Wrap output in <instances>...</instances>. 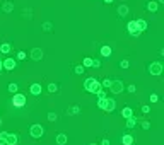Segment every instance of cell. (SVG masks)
Wrapping results in <instances>:
<instances>
[{
    "instance_id": "10",
    "label": "cell",
    "mask_w": 164,
    "mask_h": 145,
    "mask_svg": "<svg viewBox=\"0 0 164 145\" xmlns=\"http://www.w3.org/2000/svg\"><path fill=\"white\" fill-rule=\"evenodd\" d=\"M19 143V137L16 133H7V143L5 145H17Z\"/></svg>"
},
{
    "instance_id": "12",
    "label": "cell",
    "mask_w": 164,
    "mask_h": 145,
    "mask_svg": "<svg viewBox=\"0 0 164 145\" xmlns=\"http://www.w3.org/2000/svg\"><path fill=\"white\" fill-rule=\"evenodd\" d=\"M55 142H57L58 145H65V143L68 142V137L65 135V133H58L57 138H55Z\"/></svg>"
},
{
    "instance_id": "18",
    "label": "cell",
    "mask_w": 164,
    "mask_h": 145,
    "mask_svg": "<svg viewBox=\"0 0 164 145\" xmlns=\"http://www.w3.org/2000/svg\"><path fill=\"white\" fill-rule=\"evenodd\" d=\"M133 126H137V118H135V116L127 118V128H133Z\"/></svg>"
},
{
    "instance_id": "22",
    "label": "cell",
    "mask_w": 164,
    "mask_h": 145,
    "mask_svg": "<svg viewBox=\"0 0 164 145\" xmlns=\"http://www.w3.org/2000/svg\"><path fill=\"white\" fill-rule=\"evenodd\" d=\"M10 50H12V48H10V45H9V43H3V45L0 46V53H9Z\"/></svg>"
},
{
    "instance_id": "29",
    "label": "cell",
    "mask_w": 164,
    "mask_h": 145,
    "mask_svg": "<svg viewBox=\"0 0 164 145\" xmlns=\"http://www.w3.org/2000/svg\"><path fill=\"white\" fill-rule=\"evenodd\" d=\"M52 27H53L52 22H45L43 24V31H52Z\"/></svg>"
},
{
    "instance_id": "9",
    "label": "cell",
    "mask_w": 164,
    "mask_h": 145,
    "mask_svg": "<svg viewBox=\"0 0 164 145\" xmlns=\"http://www.w3.org/2000/svg\"><path fill=\"white\" fill-rule=\"evenodd\" d=\"M115 108H116V101L111 99V97H106V106H104V111L111 113V111H115Z\"/></svg>"
},
{
    "instance_id": "17",
    "label": "cell",
    "mask_w": 164,
    "mask_h": 145,
    "mask_svg": "<svg viewBox=\"0 0 164 145\" xmlns=\"http://www.w3.org/2000/svg\"><path fill=\"white\" fill-rule=\"evenodd\" d=\"M122 143L123 145H133V137L132 135H123L122 137Z\"/></svg>"
},
{
    "instance_id": "42",
    "label": "cell",
    "mask_w": 164,
    "mask_h": 145,
    "mask_svg": "<svg viewBox=\"0 0 164 145\" xmlns=\"http://www.w3.org/2000/svg\"><path fill=\"white\" fill-rule=\"evenodd\" d=\"M157 3H164V0H157Z\"/></svg>"
},
{
    "instance_id": "39",
    "label": "cell",
    "mask_w": 164,
    "mask_h": 145,
    "mask_svg": "<svg viewBox=\"0 0 164 145\" xmlns=\"http://www.w3.org/2000/svg\"><path fill=\"white\" fill-rule=\"evenodd\" d=\"M101 145H109V140H108V138H104L103 142H101Z\"/></svg>"
},
{
    "instance_id": "44",
    "label": "cell",
    "mask_w": 164,
    "mask_h": 145,
    "mask_svg": "<svg viewBox=\"0 0 164 145\" xmlns=\"http://www.w3.org/2000/svg\"><path fill=\"white\" fill-rule=\"evenodd\" d=\"M91 145H97V143H91Z\"/></svg>"
},
{
    "instance_id": "11",
    "label": "cell",
    "mask_w": 164,
    "mask_h": 145,
    "mask_svg": "<svg viewBox=\"0 0 164 145\" xmlns=\"http://www.w3.org/2000/svg\"><path fill=\"white\" fill-rule=\"evenodd\" d=\"M41 84H31V87H29V92L32 94V96H39L41 94Z\"/></svg>"
},
{
    "instance_id": "27",
    "label": "cell",
    "mask_w": 164,
    "mask_h": 145,
    "mask_svg": "<svg viewBox=\"0 0 164 145\" xmlns=\"http://www.w3.org/2000/svg\"><path fill=\"white\" fill-rule=\"evenodd\" d=\"M109 85H111V80H109V79H104V80L101 82V87H104V89H109Z\"/></svg>"
},
{
    "instance_id": "13",
    "label": "cell",
    "mask_w": 164,
    "mask_h": 145,
    "mask_svg": "<svg viewBox=\"0 0 164 145\" xmlns=\"http://www.w3.org/2000/svg\"><path fill=\"white\" fill-rule=\"evenodd\" d=\"M128 5H125V3H122V5L118 7V16H122V17H125V16H128Z\"/></svg>"
},
{
    "instance_id": "32",
    "label": "cell",
    "mask_w": 164,
    "mask_h": 145,
    "mask_svg": "<svg viewBox=\"0 0 164 145\" xmlns=\"http://www.w3.org/2000/svg\"><path fill=\"white\" fill-rule=\"evenodd\" d=\"M157 101H159L157 94H151V103H157Z\"/></svg>"
},
{
    "instance_id": "19",
    "label": "cell",
    "mask_w": 164,
    "mask_h": 145,
    "mask_svg": "<svg viewBox=\"0 0 164 145\" xmlns=\"http://www.w3.org/2000/svg\"><path fill=\"white\" fill-rule=\"evenodd\" d=\"M157 9H159V3L157 2H149L147 3V10H149V12H157Z\"/></svg>"
},
{
    "instance_id": "15",
    "label": "cell",
    "mask_w": 164,
    "mask_h": 145,
    "mask_svg": "<svg viewBox=\"0 0 164 145\" xmlns=\"http://www.w3.org/2000/svg\"><path fill=\"white\" fill-rule=\"evenodd\" d=\"M122 116H123V118H130V116H133V109H132V108H128V106H125V108H123V109H122Z\"/></svg>"
},
{
    "instance_id": "33",
    "label": "cell",
    "mask_w": 164,
    "mask_h": 145,
    "mask_svg": "<svg viewBox=\"0 0 164 145\" xmlns=\"http://www.w3.org/2000/svg\"><path fill=\"white\" fill-rule=\"evenodd\" d=\"M127 90H128V92H132V94H133V92H135V90H137V87L133 85V84H130L128 87H127Z\"/></svg>"
},
{
    "instance_id": "16",
    "label": "cell",
    "mask_w": 164,
    "mask_h": 145,
    "mask_svg": "<svg viewBox=\"0 0 164 145\" xmlns=\"http://www.w3.org/2000/svg\"><path fill=\"white\" fill-rule=\"evenodd\" d=\"M2 10H3V12H7V14L12 12V10H14V3H12V2H3Z\"/></svg>"
},
{
    "instance_id": "6",
    "label": "cell",
    "mask_w": 164,
    "mask_h": 145,
    "mask_svg": "<svg viewBox=\"0 0 164 145\" xmlns=\"http://www.w3.org/2000/svg\"><path fill=\"white\" fill-rule=\"evenodd\" d=\"M127 29H128V34L130 36H133V38H138V36L142 34L140 31L137 29V24H135V21H130L128 24H127Z\"/></svg>"
},
{
    "instance_id": "31",
    "label": "cell",
    "mask_w": 164,
    "mask_h": 145,
    "mask_svg": "<svg viewBox=\"0 0 164 145\" xmlns=\"http://www.w3.org/2000/svg\"><path fill=\"white\" fill-rule=\"evenodd\" d=\"M48 90H50V92H57V90H58V85H57V84H50V85H48Z\"/></svg>"
},
{
    "instance_id": "4",
    "label": "cell",
    "mask_w": 164,
    "mask_h": 145,
    "mask_svg": "<svg viewBox=\"0 0 164 145\" xmlns=\"http://www.w3.org/2000/svg\"><path fill=\"white\" fill-rule=\"evenodd\" d=\"M12 104L16 108H22L24 104H26V96H24V94L16 92V94H14V97H12Z\"/></svg>"
},
{
    "instance_id": "7",
    "label": "cell",
    "mask_w": 164,
    "mask_h": 145,
    "mask_svg": "<svg viewBox=\"0 0 164 145\" xmlns=\"http://www.w3.org/2000/svg\"><path fill=\"white\" fill-rule=\"evenodd\" d=\"M2 65L5 70H14V68L17 67V61L14 60V58H5V60L2 61Z\"/></svg>"
},
{
    "instance_id": "2",
    "label": "cell",
    "mask_w": 164,
    "mask_h": 145,
    "mask_svg": "<svg viewBox=\"0 0 164 145\" xmlns=\"http://www.w3.org/2000/svg\"><path fill=\"white\" fill-rule=\"evenodd\" d=\"M29 135H31L32 138H41V137L45 135V128H43L41 125H38V123H34V125H31V128H29Z\"/></svg>"
},
{
    "instance_id": "28",
    "label": "cell",
    "mask_w": 164,
    "mask_h": 145,
    "mask_svg": "<svg viewBox=\"0 0 164 145\" xmlns=\"http://www.w3.org/2000/svg\"><path fill=\"white\" fill-rule=\"evenodd\" d=\"M130 67V61L128 60H122L120 61V68H128Z\"/></svg>"
},
{
    "instance_id": "20",
    "label": "cell",
    "mask_w": 164,
    "mask_h": 145,
    "mask_svg": "<svg viewBox=\"0 0 164 145\" xmlns=\"http://www.w3.org/2000/svg\"><path fill=\"white\" fill-rule=\"evenodd\" d=\"M101 55L108 58L109 55H111V48H109V46H101Z\"/></svg>"
},
{
    "instance_id": "37",
    "label": "cell",
    "mask_w": 164,
    "mask_h": 145,
    "mask_svg": "<svg viewBox=\"0 0 164 145\" xmlns=\"http://www.w3.org/2000/svg\"><path fill=\"white\" fill-rule=\"evenodd\" d=\"M92 67H94V68H99V67H101V61H99V60H92Z\"/></svg>"
},
{
    "instance_id": "26",
    "label": "cell",
    "mask_w": 164,
    "mask_h": 145,
    "mask_svg": "<svg viewBox=\"0 0 164 145\" xmlns=\"http://www.w3.org/2000/svg\"><path fill=\"white\" fill-rule=\"evenodd\" d=\"M84 70H86V68H84V67H82V65H77V67H75V68H74V72H75V74H77V75H81V74H84Z\"/></svg>"
},
{
    "instance_id": "35",
    "label": "cell",
    "mask_w": 164,
    "mask_h": 145,
    "mask_svg": "<svg viewBox=\"0 0 164 145\" xmlns=\"http://www.w3.org/2000/svg\"><path fill=\"white\" fill-rule=\"evenodd\" d=\"M24 58H26V53H24V51L17 53V60H24Z\"/></svg>"
},
{
    "instance_id": "23",
    "label": "cell",
    "mask_w": 164,
    "mask_h": 145,
    "mask_svg": "<svg viewBox=\"0 0 164 145\" xmlns=\"http://www.w3.org/2000/svg\"><path fill=\"white\" fill-rule=\"evenodd\" d=\"M104 106H106V97H101V99L97 101V108H99V109H104Z\"/></svg>"
},
{
    "instance_id": "34",
    "label": "cell",
    "mask_w": 164,
    "mask_h": 145,
    "mask_svg": "<svg viewBox=\"0 0 164 145\" xmlns=\"http://www.w3.org/2000/svg\"><path fill=\"white\" fill-rule=\"evenodd\" d=\"M142 128L149 130V128H151V123H149V121H142Z\"/></svg>"
},
{
    "instance_id": "41",
    "label": "cell",
    "mask_w": 164,
    "mask_h": 145,
    "mask_svg": "<svg viewBox=\"0 0 164 145\" xmlns=\"http://www.w3.org/2000/svg\"><path fill=\"white\" fill-rule=\"evenodd\" d=\"M104 3H113V0H104Z\"/></svg>"
},
{
    "instance_id": "40",
    "label": "cell",
    "mask_w": 164,
    "mask_h": 145,
    "mask_svg": "<svg viewBox=\"0 0 164 145\" xmlns=\"http://www.w3.org/2000/svg\"><path fill=\"white\" fill-rule=\"evenodd\" d=\"M3 70V65H2V60H0V72Z\"/></svg>"
},
{
    "instance_id": "1",
    "label": "cell",
    "mask_w": 164,
    "mask_h": 145,
    "mask_svg": "<svg viewBox=\"0 0 164 145\" xmlns=\"http://www.w3.org/2000/svg\"><path fill=\"white\" fill-rule=\"evenodd\" d=\"M84 89L91 94H96L97 90L101 89V82L94 77H89V79H86V82H84Z\"/></svg>"
},
{
    "instance_id": "30",
    "label": "cell",
    "mask_w": 164,
    "mask_h": 145,
    "mask_svg": "<svg viewBox=\"0 0 164 145\" xmlns=\"http://www.w3.org/2000/svg\"><path fill=\"white\" fill-rule=\"evenodd\" d=\"M57 118H58L57 113H53V111H52V113H48V119H50V121H57Z\"/></svg>"
},
{
    "instance_id": "38",
    "label": "cell",
    "mask_w": 164,
    "mask_h": 145,
    "mask_svg": "<svg viewBox=\"0 0 164 145\" xmlns=\"http://www.w3.org/2000/svg\"><path fill=\"white\" fill-rule=\"evenodd\" d=\"M142 113H144V114L151 113V108H149V106H142Z\"/></svg>"
},
{
    "instance_id": "25",
    "label": "cell",
    "mask_w": 164,
    "mask_h": 145,
    "mask_svg": "<svg viewBox=\"0 0 164 145\" xmlns=\"http://www.w3.org/2000/svg\"><path fill=\"white\" fill-rule=\"evenodd\" d=\"M17 89H19V85H17V84H14V82H12V84H9V92L16 94V92H17Z\"/></svg>"
},
{
    "instance_id": "21",
    "label": "cell",
    "mask_w": 164,
    "mask_h": 145,
    "mask_svg": "<svg viewBox=\"0 0 164 145\" xmlns=\"http://www.w3.org/2000/svg\"><path fill=\"white\" fill-rule=\"evenodd\" d=\"M82 67L84 68H89V67H92V58H84V61H82Z\"/></svg>"
},
{
    "instance_id": "14",
    "label": "cell",
    "mask_w": 164,
    "mask_h": 145,
    "mask_svg": "<svg viewBox=\"0 0 164 145\" xmlns=\"http://www.w3.org/2000/svg\"><path fill=\"white\" fill-rule=\"evenodd\" d=\"M135 24H137V29H138L140 32H144L145 29H147V22H145L144 19H137V21H135Z\"/></svg>"
},
{
    "instance_id": "3",
    "label": "cell",
    "mask_w": 164,
    "mask_h": 145,
    "mask_svg": "<svg viewBox=\"0 0 164 145\" xmlns=\"http://www.w3.org/2000/svg\"><path fill=\"white\" fill-rule=\"evenodd\" d=\"M149 74L151 75H161L162 74V63L161 61H152L149 65Z\"/></svg>"
},
{
    "instance_id": "45",
    "label": "cell",
    "mask_w": 164,
    "mask_h": 145,
    "mask_svg": "<svg viewBox=\"0 0 164 145\" xmlns=\"http://www.w3.org/2000/svg\"><path fill=\"white\" fill-rule=\"evenodd\" d=\"M0 55H2V53H0Z\"/></svg>"
},
{
    "instance_id": "8",
    "label": "cell",
    "mask_w": 164,
    "mask_h": 145,
    "mask_svg": "<svg viewBox=\"0 0 164 145\" xmlns=\"http://www.w3.org/2000/svg\"><path fill=\"white\" fill-rule=\"evenodd\" d=\"M31 60H34V61L43 60V50L41 48H32L31 50Z\"/></svg>"
},
{
    "instance_id": "24",
    "label": "cell",
    "mask_w": 164,
    "mask_h": 145,
    "mask_svg": "<svg viewBox=\"0 0 164 145\" xmlns=\"http://www.w3.org/2000/svg\"><path fill=\"white\" fill-rule=\"evenodd\" d=\"M7 143V132L0 133V145H5Z\"/></svg>"
},
{
    "instance_id": "5",
    "label": "cell",
    "mask_w": 164,
    "mask_h": 145,
    "mask_svg": "<svg viewBox=\"0 0 164 145\" xmlns=\"http://www.w3.org/2000/svg\"><path fill=\"white\" fill-rule=\"evenodd\" d=\"M123 89H125V85H123V82H122V80H111L109 90H111L113 94H120V92H123Z\"/></svg>"
},
{
    "instance_id": "36",
    "label": "cell",
    "mask_w": 164,
    "mask_h": 145,
    "mask_svg": "<svg viewBox=\"0 0 164 145\" xmlns=\"http://www.w3.org/2000/svg\"><path fill=\"white\" fill-rule=\"evenodd\" d=\"M68 113H70V114H77L79 113V106H74L70 111H68Z\"/></svg>"
},
{
    "instance_id": "43",
    "label": "cell",
    "mask_w": 164,
    "mask_h": 145,
    "mask_svg": "<svg viewBox=\"0 0 164 145\" xmlns=\"http://www.w3.org/2000/svg\"><path fill=\"white\" fill-rule=\"evenodd\" d=\"M0 125H2V118H0Z\"/></svg>"
}]
</instances>
